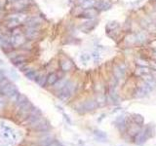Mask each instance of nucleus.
Masks as SVG:
<instances>
[{"label": "nucleus", "instance_id": "1", "mask_svg": "<svg viewBox=\"0 0 156 146\" xmlns=\"http://www.w3.org/2000/svg\"><path fill=\"white\" fill-rule=\"evenodd\" d=\"M29 20L25 12H17L14 11L13 13H11L9 16L6 17L5 22H6V26L9 28H17L19 27L22 23L26 22Z\"/></svg>", "mask_w": 156, "mask_h": 146}, {"label": "nucleus", "instance_id": "2", "mask_svg": "<svg viewBox=\"0 0 156 146\" xmlns=\"http://www.w3.org/2000/svg\"><path fill=\"white\" fill-rule=\"evenodd\" d=\"M15 31L12 33V36L10 38V41H11V44L13 46V48L15 49H18V48H22L23 45L26 44V35L23 34L22 32H21L17 28H14Z\"/></svg>", "mask_w": 156, "mask_h": 146}, {"label": "nucleus", "instance_id": "3", "mask_svg": "<svg viewBox=\"0 0 156 146\" xmlns=\"http://www.w3.org/2000/svg\"><path fill=\"white\" fill-rule=\"evenodd\" d=\"M74 89H75V86H74V83L72 82H67V85L63 88V89L60 90V93H59V98L61 99H67L69 98L71 94L74 92Z\"/></svg>", "mask_w": 156, "mask_h": 146}, {"label": "nucleus", "instance_id": "4", "mask_svg": "<svg viewBox=\"0 0 156 146\" xmlns=\"http://www.w3.org/2000/svg\"><path fill=\"white\" fill-rule=\"evenodd\" d=\"M31 2H32V0H16L15 2H12L13 11L25 12V10L27 9V8L30 6Z\"/></svg>", "mask_w": 156, "mask_h": 146}, {"label": "nucleus", "instance_id": "5", "mask_svg": "<svg viewBox=\"0 0 156 146\" xmlns=\"http://www.w3.org/2000/svg\"><path fill=\"white\" fill-rule=\"evenodd\" d=\"M1 93L7 96H14L17 94V88L14 85L6 84L1 88Z\"/></svg>", "mask_w": 156, "mask_h": 146}, {"label": "nucleus", "instance_id": "6", "mask_svg": "<svg viewBox=\"0 0 156 146\" xmlns=\"http://www.w3.org/2000/svg\"><path fill=\"white\" fill-rule=\"evenodd\" d=\"M25 35H26V39L34 40L39 36V31L37 27H29V26H27V28L25 31Z\"/></svg>", "mask_w": 156, "mask_h": 146}, {"label": "nucleus", "instance_id": "7", "mask_svg": "<svg viewBox=\"0 0 156 146\" xmlns=\"http://www.w3.org/2000/svg\"><path fill=\"white\" fill-rule=\"evenodd\" d=\"M11 60H12V61H13V64H15V65H17L18 67H22V65L26 64L27 57H26L23 54H19L17 57H15Z\"/></svg>", "mask_w": 156, "mask_h": 146}, {"label": "nucleus", "instance_id": "8", "mask_svg": "<svg viewBox=\"0 0 156 146\" xmlns=\"http://www.w3.org/2000/svg\"><path fill=\"white\" fill-rule=\"evenodd\" d=\"M98 107V101L97 100H87L82 104V108L84 109V112L93 111Z\"/></svg>", "mask_w": 156, "mask_h": 146}, {"label": "nucleus", "instance_id": "9", "mask_svg": "<svg viewBox=\"0 0 156 146\" xmlns=\"http://www.w3.org/2000/svg\"><path fill=\"white\" fill-rule=\"evenodd\" d=\"M113 74H114L115 78L117 80L122 79L125 75V66L124 65H118L113 70Z\"/></svg>", "mask_w": 156, "mask_h": 146}, {"label": "nucleus", "instance_id": "10", "mask_svg": "<svg viewBox=\"0 0 156 146\" xmlns=\"http://www.w3.org/2000/svg\"><path fill=\"white\" fill-rule=\"evenodd\" d=\"M40 19L39 18H36V17H33V18H29V20L26 21V26H29V27H37V26L40 25Z\"/></svg>", "mask_w": 156, "mask_h": 146}, {"label": "nucleus", "instance_id": "11", "mask_svg": "<svg viewBox=\"0 0 156 146\" xmlns=\"http://www.w3.org/2000/svg\"><path fill=\"white\" fill-rule=\"evenodd\" d=\"M59 75H58V73H50L49 75L47 76V84L48 85H50V86H52V85H55L56 83L59 81Z\"/></svg>", "mask_w": 156, "mask_h": 146}, {"label": "nucleus", "instance_id": "12", "mask_svg": "<svg viewBox=\"0 0 156 146\" xmlns=\"http://www.w3.org/2000/svg\"><path fill=\"white\" fill-rule=\"evenodd\" d=\"M61 68L63 71H69L72 68V62L68 60H63L61 61Z\"/></svg>", "mask_w": 156, "mask_h": 146}, {"label": "nucleus", "instance_id": "13", "mask_svg": "<svg viewBox=\"0 0 156 146\" xmlns=\"http://www.w3.org/2000/svg\"><path fill=\"white\" fill-rule=\"evenodd\" d=\"M147 139L146 134L144 133V132H140L139 133L136 134V142L138 144H143L145 142V140Z\"/></svg>", "mask_w": 156, "mask_h": 146}, {"label": "nucleus", "instance_id": "14", "mask_svg": "<svg viewBox=\"0 0 156 146\" xmlns=\"http://www.w3.org/2000/svg\"><path fill=\"white\" fill-rule=\"evenodd\" d=\"M95 6L99 10H108L111 7V4L109 2H105V1H100V2L95 4Z\"/></svg>", "mask_w": 156, "mask_h": 146}, {"label": "nucleus", "instance_id": "15", "mask_svg": "<svg viewBox=\"0 0 156 146\" xmlns=\"http://www.w3.org/2000/svg\"><path fill=\"white\" fill-rule=\"evenodd\" d=\"M150 70H148L147 67H144V66H139L138 69L136 70V74H137L138 76H143L145 74H148Z\"/></svg>", "mask_w": 156, "mask_h": 146}, {"label": "nucleus", "instance_id": "16", "mask_svg": "<svg viewBox=\"0 0 156 146\" xmlns=\"http://www.w3.org/2000/svg\"><path fill=\"white\" fill-rule=\"evenodd\" d=\"M26 76L27 77L29 80H36L37 77H38V73L36 72V71H34V70L29 69L26 72Z\"/></svg>", "mask_w": 156, "mask_h": 146}, {"label": "nucleus", "instance_id": "17", "mask_svg": "<svg viewBox=\"0 0 156 146\" xmlns=\"http://www.w3.org/2000/svg\"><path fill=\"white\" fill-rule=\"evenodd\" d=\"M95 4L96 3L94 0H84V1H82L81 5H82V7L84 9H90V8L94 6Z\"/></svg>", "mask_w": 156, "mask_h": 146}, {"label": "nucleus", "instance_id": "18", "mask_svg": "<svg viewBox=\"0 0 156 146\" xmlns=\"http://www.w3.org/2000/svg\"><path fill=\"white\" fill-rule=\"evenodd\" d=\"M145 95H147V93L145 92L143 88H140V87L136 91V94H135V96H136V98H139V99H140V98H144Z\"/></svg>", "mask_w": 156, "mask_h": 146}, {"label": "nucleus", "instance_id": "19", "mask_svg": "<svg viewBox=\"0 0 156 146\" xmlns=\"http://www.w3.org/2000/svg\"><path fill=\"white\" fill-rule=\"evenodd\" d=\"M35 81L38 83L40 86H44L45 84H47V76H45V75H38L37 79L35 80Z\"/></svg>", "mask_w": 156, "mask_h": 146}, {"label": "nucleus", "instance_id": "20", "mask_svg": "<svg viewBox=\"0 0 156 146\" xmlns=\"http://www.w3.org/2000/svg\"><path fill=\"white\" fill-rule=\"evenodd\" d=\"M16 100H17V104L19 105V106H22L23 103H26V102L27 101L26 98L22 95H18V98H17Z\"/></svg>", "mask_w": 156, "mask_h": 146}, {"label": "nucleus", "instance_id": "21", "mask_svg": "<svg viewBox=\"0 0 156 146\" xmlns=\"http://www.w3.org/2000/svg\"><path fill=\"white\" fill-rule=\"evenodd\" d=\"M84 15H86V18H90V19H92V18H94V17L97 15V11L94 9H92V8H90V9H88L84 13Z\"/></svg>", "mask_w": 156, "mask_h": 146}, {"label": "nucleus", "instance_id": "22", "mask_svg": "<svg viewBox=\"0 0 156 146\" xmlns=\"http://www.w3.org/2000/svg\"><path fill=\"white\" fill-rule=\"evenodd\" d=\"M134 121L135 123L139 126H141L143 124V118L140 115H134Z\"/></svg>", "mask_w": 156, "mask_h": 146}, {"label": "nucleus", "instance_id": "23", "mask_svg": "<svg viewBox=\"0 0 156 146\" xmlns=\"http://www.w3.org/2000/svg\"><path fill=\"white\" fill-rule=\"evenodd\" d=\"M136 61H137V64L139 65V66H144V67L148 66V64H147V62L144 60H141V59H138Z\"/></svg>", "mask_w": 156, "mask_h": 146}, {"label": "nucleus", "instance_id": "24", "mask_svg": "<svg viewBox=\"0 0 156 146\" xmlns=\"http://www.w3.org/2000/svg\"><path fill=\"white\" fill-rule=\"evenodd\" d=\"M95 134L97 137H99L100 138H105L106 137V134L102 132H100V130H95Z\"/></svg>", "mask_w": 156, "mask_h": 146}, {"label": "nucleus", "instance_id": "25", "mask_svg": "<svg viewBox=\"0 0 156 146\" xmlns=\"http://www.w3.org/2000/svg\"><path fill=\"white\" fill-rule=\"evenodd\" d=\"M81 60H83V61H88V60H90V56L89 55H82V56H81Z\"/></svg>", "mask_w": 156, "mask_h": 146}, {"label": "nucleus", "instance_id": "26", "mask_svg": "<svg viewBox=\"0 0 156 146\" xmlns=\"http://www.w3.org/2000/svg\"><path fill=\"white\" fill-rule=\"evenodd\" d=\"M116 26H118V25L116 23V22H110L108 26H107V27H110L111 29H113V28H115Z\"/></svg>", "mask_w": 156, "mask_h": 146}, {"label": "nucleus", "instance_id": "27", "mask_svg": "<svg viewBox=\"0 0 156 146\" xmlns=\"http://www.w3.org/2000/svg\"><path fill=\"white\" fill-rule=\"evenodd\" d=\"M150 67H151V69L152 70H155L156 71V60L152 61V62H150Z\"/></svg>", "mask_w": 156, "mask_h": 146}, {"label": "nucleus", "instance_id": "28", "mask_svg": "<svg viewBox=\"0 0 156 146\" xmlns=\"http://www.w3.org/2000/svg\"><path fill=\"white\" fill-rule=\"evenodd\" d=\"M150 74L153 76V78L156 80V71L155 70H150Z\"/></svg>", "mask_w": 156, "mask_h": 146}, {"label": "nucleus", "instance_id": "29", "mask_svg": "<svg viewBox=\"0 0 156 146\" xmlns=\"http://www.w3.org/2000/svg\"><path fill=\"white\" fill-rule=\"evenodd\" d=\"M153 59H154V60H156V53H154V55H153Z\"/></svg>", "mask_w": 156, "mask_h": 146}, {"label": "nucleus", "instance_id": "30", "mask_svg": "<svg viewBox=\"0 0 156 146\" xmlns=\"http://www.w3.org/2000/svg\"><path fill=\"white\" fill-rule=\"evenodd\" d=\"M7 1H8V2H11V3H12V2H15L16 0H7Z\"/></svg>", "mask_w": 156, "mask_h": 146}, {"label": "nucleus", "instance_id": "31", "mask_svg": "<svg viewBox=\"0 0 156 146\" xmlns=\"http://www.w3.org/2000/svg\"><path fill=\"white\" fill-rule=\"evenodd\" d=\"M3 7V5H2V3H1V1H0V10H1V8Z\"/></svg>", "mask_w": 156, "mask_h": 146}, {"label": "nucleus", "instance_id": "32", "mask_svg": "<svg viewBox=\"0 0 156 146\" xmlns=\"http://www.w3.org/2000/svg\"><path fill=\"white\" fill-rule=\"evenodd\" d=\"M154 53H156V48L154 49Z\"/></svg>", "mask_w": 156, "mask_h": 146}]
</instances>
